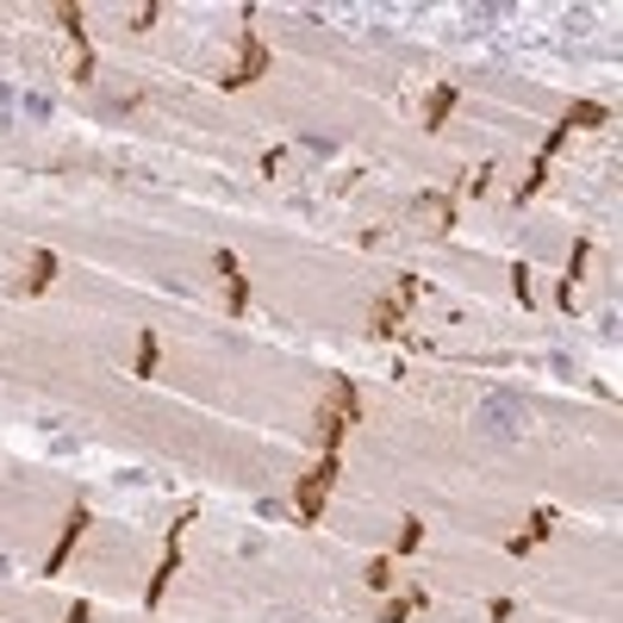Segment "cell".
Masks as SVG:
<instances>
[{
    "label": "cell",
    "instance_id": "cell-1",
    "mask_svg": "<svg viewBox=\"0 0 623 623\" xmlns=\"http://www.w3.org/2000/svg\"><path fill=\"white\" fill-rule=\"evenodd\" d=\"M524 424H530V405L517 400V393H492V400L480 405V430L499 437V443H517V437H524Z\"/></svg>",
    "mask_w": 623,
    "mask_h": 623
}]
</instances>
